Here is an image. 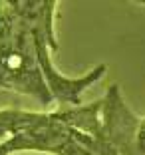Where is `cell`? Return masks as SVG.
<instances>
[{"label":"cell","instance_id":"obj_3","mask_svg":"<svg viewBox=\"0 0 145 155\" xmlns=\"http://www.w3.org/2000/svg\"><path fill=\"white\" fill-rule=\"evenodd\" d=\"M58 2L56 0H28V16H30V28L36 54L40 62L42 74L46 78V84L50 87L56 101L62 104V107H77L82 105V94L86 87L95 84L105 74V64H100L90 74L82 78H64L54 68L50 60V50H58V42L54 34V12Z\"/></svg>","mask_w":145,"mask_h":155},{"label":"cell","instance_id":"obj_4","mask_svg":"<svg viewBox=\"0 0 145 155\" xmlns=\"http://www.w3.org/2000/svg\"><path fill=\"white\" fill-rule=\"evenodd\" d=\"M143 119H139L125 105L119 87L109 86L107 94L101 97V137L119 155H141L139 151V129Z\"/></svg>","mask_w":145,"mask_h":155},{"label":"cell","instance_id":"obj_2","mask_svg":"<svg viewBox=\"0 0 145 155\" xmlns=\"http://www.w3.org/2000/svg\"><path fill=\"white\" fill-rule=\"evenodd\" d=\"M16 151H46L52 155H119L101 137H94L68 125L62 107L44 114L34 127L0 143V155Z\"/></svg>","mask_w":145,"mask_h":155},{"label":"cell","instance_id":"obj_5","mask_svg":"<svg viewBox=\"0 0 145 155\" xmlns=\"http://www.w3.org/2000/svg\"><path fill=\"white\" fill-rule=\"evenodd\" d=\"M139 151H141V155H145V119L139 129Z\"/></svg>","mask_w":145,"mask_h":155},{"label":"cell","instance_id":"obj_1","mask_svg":"<svg viewBox=\"0 0 145 155\" xmlns=\"http://www.w3.org/2000/svg\"><path fill=\"white\" fill-rule=\"evenodd\" d=\"M0 87L52 104L30 28L28 0H0Z\"/></svg>","mask_w":145,"mask_h":155}]
</instances>
